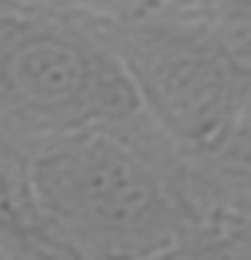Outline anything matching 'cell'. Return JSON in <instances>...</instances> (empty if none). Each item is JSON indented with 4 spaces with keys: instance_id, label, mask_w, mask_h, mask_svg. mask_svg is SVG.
<instances>
[{
    "instance_id": "obj_6",
    "label": "cell",
    "mask_w": 251,
    "mask_h": 260,
    "mask_svg": "<svg viewBox=\"0 0 251 260\" xmlns=\"http://www.w3.org/2000/svg\"><path fill=\"white\" fill-rule=\"evenodd\" d=\"M24 244L16 233V228L11 222V217L6 214V209L0 206V260H22L24 255Z\"/></svg>"
},
{
    "instance_id": "obj_1",
    "label": "cell",
    "mask_w": 251,
    "mask_h": 260,
    "mask_svg": "<svg viewBox=\"0 0 251 260\" xmlns=\"http://www.w3.org/2000/svg\"><path fill=\"white\" fill-rule=\"evenodd\" d=\"M8 217L49 260H154L202 217L178 152L143 117L22 144Z\"/></svg>"
},
{
    "instance_id": "obj_2",
    "label": "cell",
    "mask_w": 251,
    "mask_h": 260,
    "mask_svg": "<svg viewBox=\"0 0 251 260\" xmlns=\"http://www.w3.org/2000/svg\"><path fill=\"white\" fill-rule=\"evenodd\" d=\"M97 24L143 119L178 152L189 176L248 174L246 44L200 22L138 11Z\"/></svg>"
},
{
    "instance_id": "obj_5",
    "label": "cell",
    "mask_w": 251,
    "mask_h": 260,
    "mask_svg": "<svg viewBox=\"0 0 251 260\" xmlns=\"http://www.w3.org/2000/svg\"><path fill=\"white\" fill-rule=\"evenodd\" d=\"M35 6L44 8H57V11H68V14H108L105 19L121 14H133L138 11V0H35Z\"/></svg>"
},
{
    "instance_id": "obj_3",
    "label": "cell",
    "mask_w": 251,
    "mask_h": 260,
    "mask_svg": "<svg viewBox=\"0 0 251 260\" xmlns=\"http://www.w3.org/2000/svg\"><path fill=\"white\" fill-rule=\"evenodd\" d=\"M124 68L97 22L0 0V144L141 119Z\"/></svg>"
},
{
    "instance_id": "obj_7",
    "label": "cell",
    "mask_w": 251,
    "mask_h": 260,
    "mask_svg": "<svg viewBox=\"0 0 251 260\" xmlns=\"http://www.w3.org/2000/svg\"><path fill=\"white\" fill-rule=\"evenodd\" d=\"M8 3H24V6H35V0H8Z\"/></svg>"
},
{
    "instance_id": "obj_4",
    "label": "cell",
    "mask_w": 251,
    "mask_h": 260,
    "mask_svg": "<svg viewBox=\"0 0 251 260\" xmlns=\"http://www.w3.org/2000/svg\"><path fill=\"white\" fill-rule=\"evenodd\" d=\"M248 214L214 211L202 214L157 260H251Z\"/></svg>"
}]
</instances>
